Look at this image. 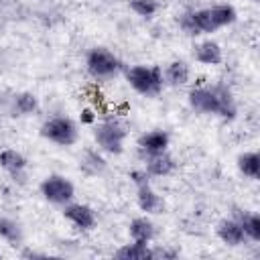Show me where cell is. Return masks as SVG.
<instances>
[{
	"label": "cell",
	"instance_id": "cell-1",
	"mask_svg": "<svg viewBox=\"0 0 260 260\" xmlns=\"http://www.w3.org/2000/svg\"><path fill=\"white\" fill-rule=\"evenodd\" d=\"M236 18H238V12L232 4H215L209 8L187 10L177 18V22L185 35L197 37V35L215 32V30L236 22Z\"/></svg>",
	"mask_w": 260,
	"mask_h": 260
},
{
	"label": "cell",
	"instance_id": "cell-2",
	"mask_svg": "<svg viewBox=\"0 0 260 260\" xmlns=\"http://www.w3.org/2000/svg\"><path fill=\"white\" fill-rule=\"evenodd\" d=\"M189 106L207 116H219L223 120H232L238 114L236 100L225 85H199L189 91Z\"/></svg>",
	"mask_w": 260,
	"mask_h": 260
},
{
	"label": "cell",
	"instance_id": "cell-3",
	"mask_svg": "<svg viewBox=\"0 0 260 260\" xmlns=\"http://www.w3.org/2000/svg\"><path fill=\"white\" fill-rule=\"evenodd\" d=\"M126 81L128 85L138 91L140 95L146 98H154L162 91L165 85V77H162V69L156 65H132L126 69Z\"/></svg>",
	"mask_w": 260,
	"mask_h": 260
},
{
	"label": "cell",
	"instance_id": "cell-4",
	"mask_svg": "<svg viewBox=\"0 0 260 260\" xmlns=\"http://www.w3.org/2000/svg\"><path fill=\"white\" fill-rule=\"evenodd\" d=\"M41 136L59 146H73L79 138L77 122L69 116H53L41 126Z\"/></svg>",
	"mask_w": 260,
	"mask_h": 260
},
{
	"label": "cell",
	"instance_id": "cell-5",
	"mask_svg": "<svg viewBox=\"0 0 260 260\" xmlns=\"http://www.w3.org/2000/svg\"><path fill=\"white\" fill-rule=\"evenodd\" d=\"M98 148L106 154H120L126 142V126L120 120H104L93 130Z\"/></svg>",
	"mask_w": 260,
	"mask_h": 260
},
{
	"label": "cell",
	"instance_id": "cell-6",
	"mask_svg": "<svg viewBox=\"0 0 260 260\" xmlns=\"http://www.w3.org/2000/svg\"><path fill=\"white\" fill-rule=\"evenodd\" d=\"M85 69L95 79H110L122 69V61L110 49L93 47L85 57Z\"/></svg>",
	"mask_w": 260,
	"mask_h": 260
},
{
	"label": "cell",
	"instance_id": "cell-7",
	"mask_svg": "<svg viewBox=\"0 0 260 260\" xmlns=\"http://www.w3.org/2000/svg\"><path fill=\"white\" fill-rule=\"evenodd\" d=\"M41 193L53 205H67L75 197V187L63 175H49L41 183Z\"/></svg>",
	"mask_w": 260,
	"mask_h": 260
},
{
	"label": "cell",
	"instance_id": "cell-8",
	"mask_svg": "<svg viewBox=\"0 0 260 260\" xmlns=\"http://www.w3.org/2000/svg\"><path fill=\"white\" fill-rule=\"evenodd\" d=\"M63 207H65V209H63L65 219L71 221L77 230L87 232V230H93V228H95L98 217H95V211H93L89 205H85V203H67V205H63Z\"/></svg>",
	"mask_w": 260,
	"mask_h": 260
},
{
	"label": "cell",
	"instance_id": "cell-9",
	"mask_svg": "<svg viewBox=\"0 0 260 260\" xmlns=\"http://www.w3.org/2000/svg\"><path fill=\"white\" fill-rule=\"evenodd\" d=\"M167 146H169V134L165 130H150V132H144L138 138V148H140L142 156L165 152Z\"/></svg>",
	"mask_w": 260,
	"mask_h": 260
},
{
	"label": "cell",
	"instance_id": "cell-10",
	"mask_svg": "<svg viewBox=\"0 0 260 260\" xmlns=\"http://www.w3.org/2000/svg\"><path fill=\"white\" fill-rule=\"evenodd\" d=\"M193 57L201 65H219L223 61V51H221L219 43L207 39L193 47Z\"/></svg>",
	"mask_w": 260,
	"mask_h": 260
},
{
	"label": "cell",
	"instance_id": "cell-11",
	"mask_svg": "<svg viewBox=\"0 0 260 260\" xmlns=\"http://www.w3.org/2000/svg\"><path fill=\"white\" fill-rule=\"evenodd\" d=\"M144 169H146V173L150 175V177H167V175H171L173 171H175V167H177V162H175V158L165 150V152H156V154H148V156H144Z\"/></svg>",
	"mask_w": 260,
	"mask_h": 260
},
{
	"label": "cell",
	"instance_id": "cell-12",
	"mask_svg": "<svg viewBox=\"0 0 260 260\" xmlns=\"http://www.w3.org/2000/svg\"><path fill=\"white\" fill-rule=\"evenodd\" d=\"M215 232H217V238H219L223 244H228V246H240V244H244V240H246L244 230H242V225H240V221H238L236 217H225V219H221V221L217 223Z\"/></svg>",
	"mask_w": 260,
	"mask_h": 260
},
{
	"label": "cell",
	"instance_id": "cell-13",
	"mask_svg": "<svg viewBox=\"0 0 260 260\" xmlns=\"http://www.w3.org/2000/svg\"><path fill=\"white\" fill-rule=\"evenodd\" d=\"M136 203L138 207L144 211V213H160L165 203H162V197L148 185L144 187H138V195H136Z\"/></svg>",
	"mask_w": 260,
	"mask_h": 260
},
{
	"label": "cell",
	"instance_id": "cell-14",
	"mask_svg": "<svg viewBox=\"0 0 260 260\" xmlns=\"http://www.w3.org/2000/svg\"><path fill=\"white\" fill-rule=\"evenodd\" d=\"M162 77H165V83L167 85H173V87H181L189 81L191 77V69L185 61L177 59V61H171L167 65V69L162 71Z\"/></svg>",
	"mask_w": 260,
	"mask_h": 260
},
{
	"label": "cell",
	"instance_id": "cell-15",
	"mask_svg": "<svg viewBox=\"0 0 260 260\" xmlns=\"http://www.w3.org/2000/svg\"><path fill=\"white\" fill-rule=\"evenodd\" d=\"M128 234L132 238V242H142V244H150L152 238H154V223L146 217V215H140V217H134L128 225Z\"/></svg>",
	"mask_w": 260,
	"mask_h": 260
},
{
	"label": "cell",
	"instance_id": "cell-16",
	"mask_svg": "<svg viewBox=\"0 0 260 260\" xmlns=\"http://www.w3.org/2000/svg\"><path fill=\"white\" fill-rule=\"evenodd\" d=\"M0 167L6 173H10L12 177H20L26 169V158H24V154H20L14 148H4V150H0Z\"/></svg>",
	"mask_w": 260,
	"mask_h": 260
},
{
	"label": "cell",
	"instance_id": "cell-17",
	"mask_svg": "<svg viewBox=\"0 0 260 260\" xmlns=\"http://www.w3.org/2000/svg\"><path fill=\"white\" fill-rule=\"evenodd\" d=\"M234 217L240 221L246 240H250V242H258V240H260V215H258V213H250V211H240V209H236Z\"/></svg>",
	"mask_w": 260,
	"mask_h": 260
},
{
	"label": "cell",
	"instance_id": "cell-18",
	"mask_svg": "<svg viewBox=\"0 0 260 260\" xmlns=\"http://www.w3.org/2000/svg\"><path fill=\"white\" fill-rule=\"evenodd\" d=\"M79 169H81L85 175H100V173L106 169V158H104L102 150H100V148H98V150H93V148L85 150V152L81 154V158H79Z\"/></svg>",
	"mask_w": 260,
	"mask_h": 260
},
{
	"label": "cell",
	"instance_id": "cell-19",
	"mask_svg": "<svg viewBox=\"0 0 260 260\" xmlns=\"http://www.w3.org/2000/svg\"><path fill=\"white\" fill-rule=\"evenodd\" d=\"M114 256L120 260H148L152 258V250L148 248V244L132 242V244H124L122 248H118Z\"/></svg>",
	"mask_w": 260,
	"mask_h": 260
},
{
	"label": "cell",
	"instance_id": "cell-20",
	"mask_svg": "<svg viewBox=\"0 0 260 260\" xmlns=\"http://www.w3.org/2000/svg\"><path fill=\"white\" fill-rule=\"evenodd\" d=\"M238 169L248 179L260 177V154L258 152H242L238 156Z\"/></svg>",
	"mask_w": 260,
	"mask_h": 260
},
{
	"label": "cell",
	"instance_id": "cell-21",
	"mask_svg": "<svg viewBox=\"0 0 260 260\" xmlns=\"http://www.w3.org/2000/svg\"><path fill=\"white\" fill-rule=\"evenodd\" d=\"M12 110L18 116H28V114H32V112L39 110V100H37V95L28 93V91L16 93L12 98Z\"/></svg>",
	"mask_w": 260,
	"mask_h": 260
},
{
	"label": "cell",
	"instance_id": "cell-22",
	"mask_svg": "<svg viewBox=\"0 0 260 260\" xmlns=\"http://www.w3.org/2000/svg\"><path fill=\"white\" fill-rule=\"evenodd\" d=\"M0 238L8 242L10 246H20L22 242V230L20 225L10 217H0Z\"/></svg>",
	"mask_w": 260,
	"mask_h": 260
},
{
	"label": "cell",
	"instance_id": "cell-23",
	"mask_svg": "<svg viewBox=\"0 0 260 260\" xmlns=\"http://www.w3.org/2000/svg\"><path fill=\"white\" fill-rule=\"evenodd\" d=\"M128 6L140 18H152L158 12V0H128Z\"/></svg>",
	"mask_w": 260,
	"mask_h": 260
},
{
	"label": "cell",
	"instance_id": "cell-24",
	"mask_svg": "<svg viewBox=\"0 0 260 260\" xmlns=\"http://www.w3.org/2000/svg\"><path fill=\"white\" fill-rule=\"evenodd\" d=\"M128 177H130V181L136 185V189L148 185V179H150V175L146 173V169H134V171L128 173Z\"/></svg>",
	"mask_w": 260,
	"mask_h": 260
},
{
	"label": "cell",
	"instance_id": "cell-25",
	"mask_svg": "<svg viewBox=\"0 0 260 260\" xmlns=\"http://www.w3.org/2000/svg\"><path fill=\"white\" fill-rule=\"evenodd\" d=\"M95 120H98V114H95L91 108H83V110H81V114H79V122H81V124L91 126V124H95Z\"/></svg>",
	"mask_w": 260,
	"mask_h": 260
},
{
	"label": "cell",
	"instance_id": "cell-26",
	"mask_svg": "<svg viewBox=\"0 0 260 260\" xmlns=\"http://www.w3.org/2000/svg\"><path fill=\"white\" fill-rule=\"evenodd\" d=\"M106 2H116V0H106Z\"/></svg>",
	"mask_w": 260,
	"mask_h": 260
},
{
	"label": "cell",
	"instance_id": "cell-27",
	"mask_svg": "<svg viewBox=\"0 0 260 260\" xmlns=\"http://www.w3.org/2000/svg\"><path fill=\"white\" fill-rule=\"evenodd\" d=\"M252 2H258V0H252Z\"/></svg>",
	"mask_w": 260,
	"mask_h": 260
}]
</instances>
